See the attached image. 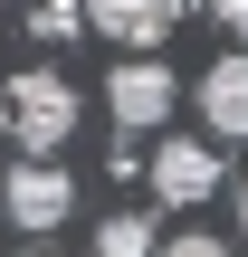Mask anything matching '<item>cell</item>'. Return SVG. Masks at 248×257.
Returning a JSON list of instances; mask_svg holds the SVG:
<instances>
[{"label": "cell", "instance_id": "cell-6", "mask_svg": "<svg viewBox=\"0 0 248 257\" xmlns=\"http://www.w3.org/2000/svg\"><path fill=\"white\" fill-rule=\"evenodd\" d=\"M201 124H210V143H248V48H229L201 76Z\"/></svg>", "mask_w": 248, "mask_h": 257}, {"label": "cell", "instance_id": "cell-10", "mask_svg": "<svg viewBox=\"0 0 248 257\" xmlns=\"http://www.w3.org/2000/svg\"><path fill=\"white\" fill-rule=\"evenodd\" d=\"M210 19H220L229 38H248V0H210Z\"/></svg>", "mask_w": 248, "mask_h": 257}, {"label": "cell", "instance_id": "cell-12", "mask_svg": "<svg viewBox=\"0 0 248 257\" xmlns=\"http://www.w3.org/2000/svg\"><path fill=\"white\" fill-rule=\"evenodd\" d=\"M29 257H57V248H29Z\"/></svg>", "mask_w": 248, "mask_h": 257}, {"label": "cell", "instance_id": "cell-9", "mask_svg": "<svg viewBox=\"0 0 248 257\" xmlns=\"http://www.w3.org/2000/svg\"><path fill=\"white\" fill-rule=\"evenodd\" d=\"M162 257H229L220 229H182V238H162Z\"/></svg>", "mask_w": 248, "mask_h": 257}, {"label": "cell", "instance_id": "cell-4", "mask_svg": "<svg viewBox=\"0 0 248 257\" xmlns=\"http://www.w3.org/2000/svg\"><path fill=\"white\" fill-rule=\"evenodd\" d=\"M210 191H220V153L191 143V134H162L153 143V200L162 210H201Z\"/></svg>", "mask_w": 248, "mask_h": 257}, {"label": "cell", "instance_id": "cell-11", "mask_svg": "<svg viewBox=\"0 0 248 257\" xmlns=\"http://www.w3.org/2000/svg\"><path fill=\"white\" fill-rule=\"evenodd\" d=\"M239 238H248V181H239Z\"/></svg>", "mask_w": 248, "mask_h": 257}, {"label": "cell", "instance_id": "cell-5", "mask_svg": "<svg viewBox=\"0 0 248 257\" xmlns=\"http://www.w3.org/2000/svg\"><path fill=\"white\" fill-rule=\"evenodd\" d=\"M86 29H105L124 57H153L182 29V0H86Z\"/></svg>", "mask_w": 248, "mask_h": 257}, {"label": "cell", "instance_id": "cell-3", "mask_svg": "<svg viewBox=\"0 0 248 257\" xmlns=\"http://www.w3.org/2000/svg\"><path fill=\"white\" fill-rule=\"evenodd\" d=\"M105 105H115V124H124V134H162V124H172V105H182V86H172V67H162V57H124V67L105 76Z\"/></svg>", "mask_w": 248, "mask_h": 257}, {"label": "cell", "instance_id": "cell-1", "mask_svg": "<svg viewBox=\"0 0 248 257\" xmlns=\"http://www.w3.org/2000/svg\"><path fill=\"white\" fill-rule=\"evenodd\" d=\"M0 124H10V143L19 153H67V134H76V86L57 76V67H29V76H10V95H0Z\"/></svg>", "mask_w": 248, "mask_h": 257}, {"label": "cell", "instance_id": "cell-7", "mask_svg": "<svg viewBox=\"0 0 248 257\" xmlns=\"http://www.w3.org/2000/svg\"><path fill=\"white\" fill-rule=\"evenodd\" d=\"M96 257H162V238L143 229V210H115V219L96 229Z\"/></svg>", "mask_w": 248, "mask_h": 257}, {"label": "cell", "instance_id": "cell-2", "mask_svg": "<svg viewBox=\"0 0 248 257\" xmlns=\"http://www.w3.org/2000/svg\"><path fill=\"white\" fill-rule=\"evenodd\" d=\"M0 210H10V229H67V210H76V172H57V162H10L0 172Z\"/></svg>", "mask_w": 248, "mask_h": 257}, {"label": "cell", "instance_id": "cell-8", "mask_svg": "<svg viewBox=\"0 0 248 257\" xmlns=\"http://www.w3.org/2000/svg\"><path fill=\"white\" fill-rule=\"evenodd\" d=\"M29 29H38V38H76V29H86V0H38Z\"/></svg>", "mask_w": 248, "mask_h": 257}]
</instances>
